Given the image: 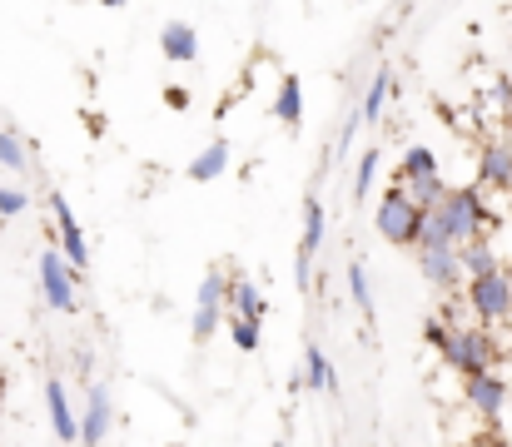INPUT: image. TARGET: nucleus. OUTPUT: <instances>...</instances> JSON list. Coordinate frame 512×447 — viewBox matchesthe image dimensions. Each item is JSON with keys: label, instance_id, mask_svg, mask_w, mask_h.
Instances as JSON below:
<instances>
[{"label": "nucleus", "instance_id": "f257e3e1", "mask_svg": "<svg viewBox=\"0 0 512 447\" xmlns=\"http://www.w3.org/2000/svg\"><path fill=\"white\" fill-rule=\"evenodd\" d=\"M373 229H378V239H388V244H398V249H418V239H423V209L413 204V194H408L403 184H388V189L378 194V204H373Z\"/></svg>", "mask_w": 512, "mask_h": 447}, {"label": "nucleus", "instance_id": "f03ea898", "mask_svg": "<svg viewBox=\"0 0 512 447\" xmlns=\"http://www.w3.org/2000/svg\"><path fill=\"white\" fill-rule=\"evenodd\" d=\"M458 378H478V373H493L498 368V358H503V343L488 333V328H458V333H448V343H443V353H438Z\"/></svg>", "mask_w": 512, "mask_h": 447}, {"label": "nucleus", "instance_id": "7ed1b4c3", "mask_svg": "<svg viewBox=\"0 0 512 447\" xmlns=\"http://www.w3.org/2000/svg\"><path fill=\"white\" fill-rule=\"evenodd\" d=\"M468 313H473V323L478 328H503L512 323V274L508 269H498V274H483V279H468Z\"/></svg>", "mask_w": 512, "mask_h": 447}, {"label": "nucleus", "instance_id": "20e7f679", "mask_svg": "<svg viewBox=\"0 0 512 447\" xmlns=\"http://www.w3.org/2000/svg\"><path fill=\"white\" fill-rule=\"evenodd\" d=\"M463 403L488 423V433H498V418L508 413V403H512V383H508V373H478V378H463Z\"/></svg>", "mask_w": 512, "mask_h": 447}, {"label": "nucleus", "instance_id": "39448f33", "mask_svg": "<svg viewBox=\"0 0 512 447\" xmlns=\"http://www.w3.org/2000/svg\"><path fill=\"white\" fill-rule=\"evenodd\" d=\"M50 214H55V239H60V259L70 264V274L90 269V244H85V229H80V219H75V209H70V199H65L60 189L50 194Z\"/></svg>", "mask_w": 512, "mask_h": 447}, {"label": "nucleus", "instance_id": "423d86ee", "mask_svg": "<svg viewBox=\"0 0 512 447\" xmlns=\"http://www.w3.org/2000/svg\"><path fill=\"white\" fill-rule=\"evenodd\" d=\"M224 294H229L224 274H204L199 298H194V318H189V338L194 343H209L219 333V323H224Z\"/></svg>", "mask_w": 512, "mask_h": 447}, {"label": "nucleus", "instance_id": "0eeeda50", "mask_svg": "<svg viewBox=\"0 0 512 447\" xmlns=\"http://www.w3.org/2000/svg\"><path fill=\"white\" fill-rule=\"evenodd\" d=\"M40 294H45V303H50L55 313H75V308H80L75 274H70V264L60 259V249H45V254H40Z\"/></svg>", "mask_w": 512, "mask_h": 447}, {"label": "nucleus", "instance_id": "6e6552de", "mask_svg": "<svg viewBox=\"0 0 512 447\" xmlns=\"http://www.w3.org/2000/svg\"><path fill=\"white\" fill-rule=\"evenodd\" d=\"M110 423H115L110 388H105V383H90V393H85V413H80V443L75 447H105Z\"/></svg>", "mask_w": 512, "mask_h": 447}, {"label": "nucleus", "instance_id": "1a4fd4ad", "mask_svg": "<svg viewBox=\"0 0 512 447\" xmlns=\"http://www.w3.org/2000/svg\"><path fill=\"white\" fill-rule=\"evenodd\" d=\"M45 413H50V428H55V438L65 447L80 443V413L70 408V398H65V383L60 378H45Z\"/></svg>", "mask_w": 512, "mask_h": 447}, {"label": "nucleus", "instance_id": "9d476101", "mask_svg": "<svg viewBox=\"0 0 512 447\" xmlns=\"http://www.w3.org/2000/svg\"><path fill=\"white\" fill-rule=\"evenodd\" d=\"M418 274L433 284V289H443V294H453L458 284H463V264H458V249H418Z\"/></svg>", "mask_w": 512, "mask_h": 447}, {"label": "nucleus", "instance_id": "9b49d317", "mask_svg": "<svg viewBox=\"0 0 512 447\" xmlns=\"http://www.w3.org/2000/svg\"><path fill=\"white\" fill-rule=\"evenodd\" d=\"M478 189H512V145L488 140L478 154Z\"/></svg>", "mask_w": 512, "mask_h": 447}, {"label": "nucleus", "instance_id": "f8f14e48", "mask_svg": "<svg viewBox=\"0 0 512 447\" xmlns=\"http://www.w3.org/2000/svg\"><path fill=\"white\" fill-rule=\"evenodd\" d=\"M224 313L264 323V318H269V294H264V289H259L254 279H229V294H224Z\"/></svg>", "mask_w": 512, "mask_h": 447}, {"label": "nucleus", "instance_id": "ddd939ff", "mask_svg": "<svg viewBox=\"0 0 512 447\" xmlns=\"http://www.w3.org/2000/svg\"><path fill=\"white\" fill-rule=\"evenodd\" d=\"M160 50H165L170 65H194V60H199V35H194V25H184V20L160 25Z\"/></svg>", "mask_w": 512, "mask_h": 447}, {"label": "nucleus", "instance_id": "4468645a", "mask_svg": "<svg viewBox=\"0 0 512 447\" xmlns=\"http://www.w3.org/2000/svg\"><path fill=\"white\" fill-rule=\"evenodd\" d=\"M269 115H274L284 130H299V125H304V80H299V75H284V80H279V95H274Z\"/></svg>", "mask_w": 512, "mask_h": 447}, {"label": "nucleus", "instance_id": "2eb2a0df", "mask_svg": "<svg viewBox=\"0 0 512 447\" xmlns=\"http://www.w3.org/2000/svg\"><path fill=\"white\" fill-rule=\"evenodd\" d=\"M458 264H463V279H483V274H498V269H503L493 239H473V244H463V249H458Z\"/></svg>", "mask_w": 512, "mask_h": 447}, {"label": "nucleus", "instance_id": "dca6fc26", "mask_svg": "<svg viewBox=\"0 0 512 447\" xmlns=\"http://www.w3.org/2000/svg\"><path fill=\"white\" fill-rule=\"evenodd\" d=\"M423 179H438V154L433 145H408L403 159H398V184H423Z\"/></svg>", "mask_w": 512, "mask_h": 447}, {"label": "nucleus", "instance_id": "f3484780", "mask_svg": "<svg viewBox=\"0 0 512 447\" xmlns=\"http://www.w3.org/2000/svg\"><path fill=\"white\" fill-rule=\"evenodd\" d=\"M224 169H229V140H209V145L189 159V179H194V184H214Z\"/></svg>", "mask_w": 512, "mask_h": 447}, {"label": "nucleus", "instance_id": "a211bd4d", "mask_svg": "<svg viewBox=\"0 0 512 447\" xmlns=\"http://www.w3.org/2000/svg\"><path fill=\"white\" fill-rule=\"evenodd\" d=\"M324 229H329L324 204L309 194V199H304V234H299V254H304V259H319V249H324Z\"/></svg>", "mask_w": 512, "mask_h": 447}, {"label": "nucleus", "instance_id": "6ab92c4d", "mask_svg": "<svg viewBox=\"0 0 512 447\" xmlns=\"http://www.w3.org/2000/svg\"><path fill=\"white\" fill-rule=\"evenodd\" d=\"M304 383H309L314 393H334V388H339V373H334V363H329V353H324L319 343L304 348Z\"/></svg>", "mask_w": 512, "mask_h": 447}, {"label": "nucleus", "instance_id": "aec40b11", "mask_svg": "<svg viewBox=\"0 0 512 447\" xmlns=\"http://www.w3.org/2000/svg\"><path fill=\"white\" fill-rule=\"evenodd\" d=\"M388 95H393V75H388V70H378V75L368 80V90H363L358 120H363V125H378V120H383V105H388Z\"/></svg>", "mask_w": 512, "mask_h": 447}, {"label": "nucleus", "instance_id": "412c9836", "mask_svg": "<svg viewBox=\"0 0 512 447\" xmlns=\"http://www.w3.org/2000/svg\"><path fill=\"white\" fill-rule=\"evenodd\" d=\"M348 294H353V308H358L363 318H373V284H368L363 259H348Z\"/></svg>", "mask_w": 512, "mask_h": 447}, {"label": "nucleus", "instance_id": "4be33fe9", "mask_svg": "<svg viewBox=\"0 0 512 447\" xmlns=\"http://www.w3.org/2000/svg\"><path fill=\"white\" fill-rule=\"evenodd\" d=\"M224 323H229V343H234L239 353H254V348L264 343V323H254V318H234V313H224Z\"/></svg>", "mask_w": 512, "mask_h": 447}, {"label": "nucleus", "instance_id": "5701e85b", "mask_svg": "<svg viewBox=\"0 0 512 447\" xmlns=\"http://www.w3.org/2000/svg\"><path fill=\"white\" fill-rule=\"evenodd\" d=\"M378 149L368 145L358 154V169H353V199H373V184H378Z\"/></svg>", "mask_w": 512, "mask_h": 447}, {"label": "nucleus", "instance_id": "b1692460", "mask_svg": "<svg viewBox=\"0 0 512 447\" xmlns=\"http://www.w3.org/2000/svg\"><path fill=\"white\" fill-rule=\"evenodd\" d=\"M0 169H10V174L30 169V149H25V140L15 130H0Z\"/></svg>", "mask_w": 512, "mask_h": 447}, {"label": "nucleus", "instance_id": "393cba45", "mask_svg": "<svg viewBox=\"0 0 512 447\" xmlns=\"http://www.w3.org/2000/svg\"><path fill=\"white\" fill-rule=\"evenodd\" d=\"M438 323L458 333V328H473V313H468V303H463L458 294H448L443 298V308H438Z\"/></svg>", "mask_w": 512, "mask_h": 447}, {"label": "nucleus", "instance_id": "a878e982", "mask_svg": "<svg viewBox=\"0 0 512 447\" xmlns=\"http://www.w3.org/2000/svg\"><path fill=\"white\" fill-rule=\"evenodd\" d=\"M25 209H30V194L15 184H0V219H20Z\"/></svg>", "mask_w": 512, "mask_h": 447}, {"label": "nucleus", "instance_id": "bb28decb", "mask_svg": "<svg viewBox=\"0 0 512 447\" xmlns=\"http://www.w3.org/2000/svg\"><path fill=\"white\" fill-rule=\"evenodd\" d=\"M358 125H363V120H358V110H353V115L343 120V130H339V145H334V159H348V149H353V135H358Z\"/></svg>", "mask_w": 512, "mask_h": 447}, {"label": "nucleus", "instance_id": "cd10ccee", "mask_svg": "<svg viewBox=\"0 0 512 447\" xmlns=\"http://www.w3.org/2000/svg\"><path fill=\"white\" fill-rule=\"evenodd\" d=\"M448 333H453V328H443L438 318H423V343H428L433 353H443V343H448Z\"/></svg>", "mask_w": 512, "mask_h": 447}, {"label": "nucleus", "instance_id": "c85d7f7f", "mask_svg": "<svg viewBox=\"0 0 512 447\" xmlns=\"http://www.w3.org/2000/svg\"><path fill=\"white\" fill-rule=\"evenodd\" d=\"M309 279H314V259H304V254H299V259H294V289H299V294H309Z\"/></svg>", "mask_w": 512, "mask_h": 447}, {"label": "nucleus", "instance_id": "c756f323", "mask_svg": "<svg viewBox=\"0 0 512 447\" xmlns=\"http://www.w3.org/2000/svg\"><path fill=\"white\" fill-rule=\"evenodd\" d=\"M458 447H503V438L498 433H478V438H468V443H458Z\"/></svg>", "mask_w": 512, "mask_h": 447}, {"label": "nucleus", "instance_id": "7c9ffc66", "mask_svg": "<svg viewBox=\"0 0 512 447\" xmlns=\"http://www.w3.org/2000/svg\"><path fill=\"white\" fill-rule=\"evenodd\" d=\"M100 5H110V10H120V5H130V0H100Z\"/></svg>", "mask_w": 512, "mask_h": 447}, {"label": "nucleus", "instance_id": "2f4dec72", "mask_svg": "<svg viewBox=\"0 0 512 447\" xmlns=\"http://www.w3.org/2000/svg\"><path fill=\"white\" fill-rule=\"evenodd\" d=\"M269 447H289V443H269Z\"/></svg>", "mask_w": 512, "mask_h": 447}, {"label": "nucleus", "instance_id": "473e14b6", "mask_svg": "<svg viewBox=\"0 0 512 447\" xmlns=\"http://www.w3.org/2000/svg\"><path fill=\"white\" fill-rule=\"evenodd\" d=\"M503 447H512V438H508V443H503Z\"/></svg>", "mask_w": 512, "mask_h": 447}]
</instances>
